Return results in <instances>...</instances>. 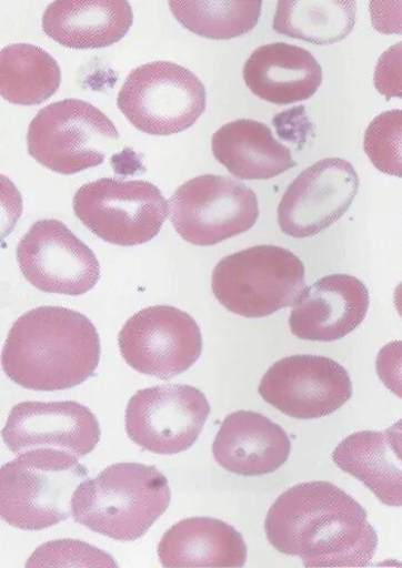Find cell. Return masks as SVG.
<instances>
[{"instance_id": "f546056e", "label": "cell", "mask_w": 402, "mask_h": 568, "mask_svg": "<svg viewBox=\"0 0 402 568\" xmlns=\"http://www.w3.org/2000/svg\"><path fill=\"white\" fill-rule=\"evenodd\" d=\"M374 29L383 34H402V2H371Z\"/></svg>"}, {"instance_id": "d4e9b609", "label": "cell", "mask_w": 402, "mask_h": 568, "mask_svg": "<svg viewBox=\"0 0 402 568\" xmlns=\"http://www.w3.org/2000/svg\"><path fill=\"white\" fill-rule=\"evenodd\" d=\"M179 23L214 41H227L259 24L263 3L254 2H169Z\"/></svg>"}, {"instance_id": "f1b7e54d", "label": "cell", "mask_w": 402, "mask_h": 568, "mask_svg": "<svg viewBox=\"0 0 402 568\" xmlns=\"http://www.w3.org/2000/svg\"><path fill=\"white\" fill-rule=\"evenodd\" d=\"M376 372L383 385L402 399V339L392 341L380 351Z\"/></svg>"}, {"instance_id": "ba28073f", "label": "cell", "mask_w": 402, "mask_h": 568, "mask_svg": "<svg viewBox=\"0 0 402 568\" xmlns=\"http://www.w3.org/2000/svg\"><path fill=\"white\" fill-rule=\"evenodd\" d=\"M72 203L91 233L123 247L154 240L170 213L160 189L141 180L99 179L82 185Z\"/></svg>"}, {"instance_id": "9c48e42d", "label": "cell", "mask_w": 402, "mask_h": 568, "mask_svg": "<svg viewBox=\"0 0 402 568\" xmlns=\"http://www.w3.org/2000/svg\"><path fill=\"white\" fill-rule=\"evenodd\" d=\"M169 205L175 232L197 246H212L243 234L260 217L259 199L252 189L214 174L180 185Z\"/></svg>"}, {"instance_id": "d6986e66", "label": "cell", "mask_w": 402, "mask_h": 568, "mask_svg": "<svg viewBox=\"0 0 402 568\" xmlns=\"http://www.w3.org/2000/svg\"><path fill=\"white\" fill-rule=\"evenodd\" d=\"M132 24V8L120 0H59L47 8L42 20L44 32L53 41L76 50L119 43Z\"/></svg>"}, {"instance_id": "cb8c5ba5", "label": "cell", "mask_w": 402, "mask_h": 568, "mask_svg": "<svg viewBox=\"0 0 402 568\" xmlns=\"http://www.w3.org/2000/svg\"><path fill=\"white\" fill-rule=\"evenodd\" d=\"M356 3L279 2L273 29L280 34L314 45L339 43L355 26Z\"/></svg>"}, {"instance_id": "484cf974", "label": "cell", "mask_w": 402, "mask_h": 568, "mask_svg": "<svg viewBox=\"0 0 402 568\" xmlns=\"http://www.w3.org/2000/svg\"><path fill=\"white\" fill-rule=\"evenodd\" d=\"M363 149L380 172L402 179V109L384 111L372 121Z\"/></svg>"}, {"instance_id": "8fae6325", "label": "cell", "mask_w": 402, "mask_h": 568, "mask_svg": "<svg viewBox=\"0 0 402 568\" xmlns=\"http://www.w3.org/2000/svg\"><path fill=\"white\" fill-rule=\"evenodd\" d=\"M210 412L205 395L192 386L145 388L129 400L125 430L142 449L173 456L197 443Z\"/></svg>"}, {"instance_id": "4dcf8cb0", "label": "cell", "mask_w": 402, "mask_h": 568, "mask_svg": "<svg viewBox=\"0 0 402 568\" xmlns=\"http://www.w3.org/2000/svg\"><path fill=\"white\" fill-rule=\"evenodd\" d=\"M386 432L400 458L402 459V419L395 423Z\"/></svg>"}, {"instance_id": "2e32d148", "label": "cell", "mask_w": 402, "mask_h": 568, "mask_svg": "<svg viewBox=\"0 0 402 568\" xmlns=\"http://www.w3.org/2000/svg\"><path fill=\"white\" fill-rule=\"evenodd\" d=\"M371 296L359 278L338 274L318 280L292 307V334L314 343H334L355 331L368 316Z\"/></svg>"}, {"instance_id": "ac0fdd59", "label": "cell", "mask_w": 402, "mask_h": 568, "mask_svg": "<svg viewBox=\"0 0 402 568\" xmlns=\"http://www.w3.org/2000/svg\"><path fill=\"white\" fill-rule=\"evenodd\" d=\"M243 79L255 97L285 105L312 98L322 84L323 73L311 52L272 43L252 52L243 67Z\"/></svg>"}, {"instance_id": "9a60e30c", "label": "cell", "mask_w": 402, "mask_h": 568, "mask_svg": "<svg viewBox=\"0 0 402 568\" xmlns=\"http://www.w3.org/2000/svg\"><path fill=\"white\" fill-rule=\"evenodd\" d=\"M2 436L17 456L56 448L83 458L97 447L101 429L93 412L78 402H23L11 409Z\"/></svg>"}, {"instance_id": "83f0119b", "label": "cell", "mask_w": 402, "mask_h": 568, "mask_svg": "<svg viewBox=\"0 0 402 568\" xmlns=\"http://www.w3.org/2000/svg\"><path fill=\"white\" fill-rule=\"evenodd\" d=\"M374 84L388 100L402 99V41L389 48L379 59Z\"/></svg>"}, {"instance_id": "6da1fadb", "label": "cell", "mask_w": 402, "mask_h": 568, "mask_svg": "<svg viewBox=\"0 0 402 568\" xmlns=\"http://www.w3.org/2000/svg\"><path fill=\"white\" fill-rule=\"evenodd\" d=\"M265 532L274 549L305 567H365L379 547L368 511L329 481L283 491L268 513Z\"/></svg>"}, {"instance_id": "7a4b0ae2", "label": "cell", "mask_w": 402, "mask_h": 568, "mask_svg": "<svg viewBox=\"0 0 402 568\" xmlns=\"http://www.w3.org/2000/svg\"><path fill=\"white\" fill-rule=\"evenodd\" d=\"M100 355L98 331L87 316L63 307H39L13 324L2 365L22 388L60 392L93 376Z\"/></svg>"}, {"instance_id": "1f68e13d", "label": "cell", "mask_w": 402, "mask_h": 568, "mask_svg": "<svg viewBox=\"0 0 402 568\" xmlns=\"http://www.w3.org/2000/svg\"><path fill=\"white\" fill-rule=\"evenodd\" d=\"M394 306L398 314L402 318V282L395 287L394 291Z\"/></svg>"}, {"instance_id": "52a82bcc", "label": "cell", "mask_w": 402, "mask_h": 568, "mask_svg": "<svg viewBox=\"0 0 402 568\" xmlns=\"http://www.w3.org/2000/svg\"><path fill=\"white\" fill-rule=\"evenodd\" d=\"M118 106L140 132L168 136L197 123L207 106V91L190 69L154 61L130 72L119 92Z\"/></svg>"}, {"instance_id": "5b68a950", "label": "cell", "mask_w": 402, "mask_h": 568, "mask_svg": "<svg viewBox=\"0 0 402 568\" xmlns=\"http://www.w3.org/2000/svg\"><path fill=\"white\" fill-rule=\"evenodd\" d=\"M305 267L289 250L253 246L225 256L212 273V292L229 312L263 318L294 307L305 291Z\"/></svg>"}, {"instance_id": "4316f807", "label": "cell", "mask_w": 402, "mask_h": 568, "mask_svg": "<svg viewBox=\"0 0 402 568\" xmlns=\"http://www.w3.org/2000/svg\"><path fill=\"white\" fill-rule=\"evenodd\" d=\"M104 566L118 567L114 558L79 540H57L42 545L31 555L26 567Z\"/></svg>"}, {"instance_id": "30bf717a", "label": "cell", "mask_w": 402, "mask_h": 568, "mask_svg": "<svg viewBox=\"0 0 402 568\" xmlns=\"http://www.w3.org/2000/svg\"><path fill=\"white\" fill-rule=\"evenodd\" d=\"M119 346L137 372L171 381L201 357L203 338L195 320L172 306H152L134 314L122 327Z\"/></svg>"}, {"instance_id": "7402d4cb", "label": "cell", "mask_w": 402, "mask_h": 568, "mask_svg": "<svg viewBox=\"0 0 402 568\" xmlns=\"http://www.w3.org/2000/svg\"><path fill=\"white\" fill-rule=\"evenodd\" d=\"M334 464L388 507H402V459L388 432H358L341 442Z\"/></svg>"}, {"instance_id": "7c38bea8", "label": "cell", "mask_w": 402, "mask_h": 568, "mask_svg": "<svg viewBox=\"0 0 402 568\" xmlns=\"http://www.w3.org/2000/svg\"><path fill=\"white\" fill-rule=\"evenodd\" d=\"M262 398L290 418L321 419L353 395L351 376L332 358L294 355L274 363L259 387Z\"/></svg>"}, {"instance_id": "603a6c76", "label": "cell", "mask_w": 402, "mask_h": 568, "mask_svg": "<svg viewBox=\"0 0 402 568\" xmlns=\"http://www.w3.org/2000/svg\"><path fill=\"white\" fill-rule=\"evenodd\" d=\"M60 84L59 63L40 47L19 43L0 53V92L9 102L41 104L59 90Z\"/></svg>"}, {"instance_id": "8992f818", "label": "cell", "mask_w": 402, "mask_h": 568, "mask_svg": "<svg viewBox=\"0 0 402 568\" xmlns=\"http://www.w3.org/2000/svg\"><path fill=\"white\" fill-rule=\"evenodd\" d=\"M119 143L114 123L99 108L79 99L44 106L31 121L27 133L29 155L63 175L101 165Z\"/></svg>"}, {"instance_id": "277c9868", "label": "cell", "mask_w": 402, "mask_h": 568, "mask_svg": "<svg viewBox=\"0 0 402 568\" xmlns=\"http://www.w3.org/2000/svg\"><path fill=\"white\" fill-rule=\"evenodd\" d=\"M89 477L79 458L56 448L30 449L2 468L0 511L11 526L42 531L71 515L77 488Z\"/></svg>"}, {"instance_id": "3957f363", "label": "cell", "mask_w": 402, "mask_h": 568, "mask_svg": "<svg viewBox=\"0 0 402 568\" xmlns=\"http://www.w3.org/2000/svg\"><path fill=\"white\" fill-rule=\"evenodd\" d=\"M170 501L168 478L157 467L121 463L77 488L71 516L94 534L129 542L143 537Z\"/></svg>"}, {"instance_id": "4fadbf2b", "label": "cell", "mask_w": 402, "mask_h": 568, "mask_svg": "<svg viewBox=\"0 0 402 568\" xmlns=\"http://www.w3.org/2000/svg\"><path fill=\"white\" fill-rule=\"evenodd\" d=\"M17 258L24 278L46 293L80 296L100 280L96 254L58 220L33 223L18 244Z\"/></svg>"}, {"instance_id": "44dd1931", "label": "cell", "mask_w": 402, "mask_h": 568, "mask_svg": "<svg viewBox=\"0 0 402 568\" xmlns=\"http://www.w3.org/2000/svg\"><path fill=\"white\" fill-rule=\"evenodd\" d=\"M214 159L241 180H269L295 168L291 151L261 122L238 120L212 135Z\"/></svg>"}, {"instance_id": "5bb4252c", "label": "cell", "mask_w": 402, "mask_h": 568, "mask_svg": "<svg viewBox=\"0 0 402 568\" xmlns=\"http://www.w3.org/2000/svg\"><path fill=\"white\" fill-rule=\"evenodd\" d=\"M359 175L342 159H324L304 170L288 186L278 209L281 231L308 239L336 223L359 192Z\"/></svg>"}, {"instance_id": "ffe728a7", "label": "cell", "mask_w": 402, "mask_h": 568, "mask_svg": "<svg viewBox=\"0 0 402 568\" xmlns=\"http://www.w3.org/2000/svg\"><path fill=\"white\" fill-rule=\"evenodd\" d=\"M158 555L167 568L243 567L248 548L230 524L211 517H192L168 529Z\"/></svg>"}, {"instance_id": "e0dca14e", "label": "cell", "mask_w": 402, "mask_h": 568, "mask_svg": "<svg viewBox=\"0 0 402 568\" xmlns=\"http://www.w3.org/2000/svg\"><path fill=\"white\" fill-rule=\"evenodd\" d=\"M290 452L291 443L284 429L252 410L227 416L212 444L215 463L244 477L277 471L288 462Z\"/></svg>"}]
</instances>
